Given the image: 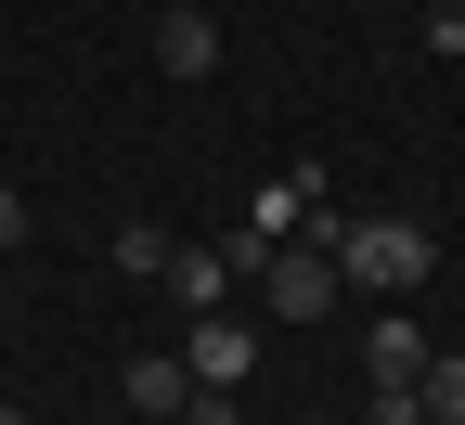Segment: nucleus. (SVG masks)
<instances>
[{
	"label": "nucleus",
	"mask_w": 465,
	"mask_h": 425,
	"mask_svg": "<svg viewBox=\"0 0 465 425\" xmlns=\"http://www.w3.org/2000/svg\"><path fill=\"white\" fill-rule=\"evenodd\" d=\"M0 246H26V194H14V180H0Z\"/></svg>",
	"instance_id": "nucleus-11"
},
{
	"label": "nucleus",
	"mask_w": 465,
	"mask_h": 425,
	"mask_svg": "<svg viewBox=\"0 0 465 425\" xmlns=\"http://www.w3.org/2000/svg\"><path fill=\"white\" fill-rule=\"evenodd\" d=\"M427 374V323H375V387H414Z\"/></svg>",
	"instance_id": "nucleus-9"
},
{
	"label": "nucleus",
	"mask_w": 465,
	"mask_h": 425,
	"mask_svg": "<svg viewBox=\"0 0 465 425\" xmlns=\"http://www.w3.org/2000/svg\"><path fill=\"white\" fill-rule=\"evenodd\" d=\"M362 425H427V400H414V387H375V400H362Z\"/></svg>",
	"instance_id": "nucleus-10"
},
{
	"label": "nucleus",
	"mask_w": 465,
	"mask_h": 425,
	"mask_svg": "<svg viewBox=\"0 0 465 425\" xmlns=\"http://www.w3.org/2000/svg\"><path fill=\"white\" fill-rule=\"evenodd\" d=\"M311 246L336 258V284H362V296H414L427 258H440L414 219H311Z\"/></svg>",
	"instance_id": "nucleus-1"
},
{
	"label": "nucleus",
	"mask_w": 465,
	"mask_h": 425,
	"mask_svg": "<svg viewBox=\"0 0 465 425\" xmlns=\"http://www.w3.org/2000/svg\"><path fill=\"white\" fill-rule=\"evenodd\" d=\"M168 296H182V310L207 323L220 296H232V258H220V246H168Z\"/></svg>",
	"instance_id": "nucleus-5"
},
{
	"label": "nucleus",
	"mask_w": 465,
	"mask_h": 425,
	"mask_svg": "<svg viewBox=\"0 0 465 425\" xmlns=\"http://www.w3.org/2000/svg\"><path fill=\"white\" fill-rule=\"evenodd\" d=\"M414 400H427V425H465V348H427Z\"/></svg>",
	"instance_id": "nucleus-7"
},
{
	"label": "nucleus",
	"mask_w": 465,
	"mask_h": 425,
	"mask_svg": "<svg viewBox=\"0 0 465 425\" xmlns=\"http://www.w3.org/2000/svg\"><path fill=\"white\" fill-rule=\"evenodd\" d=\"M155 65H168V78H207V65H220V26L194 14V0H182V14H155Z\"/></svg>",
	"instance_id": "nucleus-4"
},
{
	"label": "nucleus",
	"mask_w": 465,
	"mask_h": 425,
	"mask_svg": "<svg viewBox=\"0 0 465 425\" xmlns=\"http://www.w3.org/2000/svg\"><path fill=\"white\" fill-rule=\"evenodd\" d=\"M0 425H26V412H0Z\"/></svg>",
	"instance_id": "nucleus-12"
},
{
	"label": "nucleus",
	"mask_w": 465,
	"mask_h": 425,
	"mask_svg": "<svg viewBox=\"0 0 465 425\" xmlns=\"http://www.w3.org/2000/svg\"><path fill=\"white\" fill-rule=\"evenodd\" d=\"M182 374H194V387H220V400H232V387H246V374H259V335H246V323H220V310H207V323H194V335H182Z\"/></svg>",
	"instance_id": "nucleus-3"
},
{
	"label": "nucleus",
	"mask_w": 465,
	"mask_h": 425,
	"mask_svg": "<svg viewBox=\"0 0 465 425\" xmlns=\"http://www.w3.org/2000/svg\"><path fill=\"white\" fill-rule=\"evenodd\" d=\"M168 246H182V232H155V219H116V271H130V284H168Z\"/></svg>",
	"instance_id": "nucleus-8"
},
{
	"label": "nucleus",
	"mask_w": 465,
	"mask_h": 425,
	"mask_svg": "<svg viewBox=\"0 0 465 425\" xmlns=\"http://www.w3.org/2000/svg\"><path fill=\"white\" fill-rule=\"evenodd\" d=\"M259 296H272L284 323H323V310H336V258H323V246H284V258L259 271Z\"/></svg>",
	"instance_id": "nucleus-2"
},
{
	"label": "nucleus",
	"mask_w": 465,
	"mask_h": 425,
	"mask_svg": "<svg viewBox=\"0 0 465 425\" xmlns=\"http://www.w3.org/2000/svg\"><path fill=\"white\" fill-rule=\"evenodd\" d=\"M130 412L182 425V412H194V374H182V361H130Z\"/></svg>",
	"instance_id": "nucleus-6"
}]
</instances>
